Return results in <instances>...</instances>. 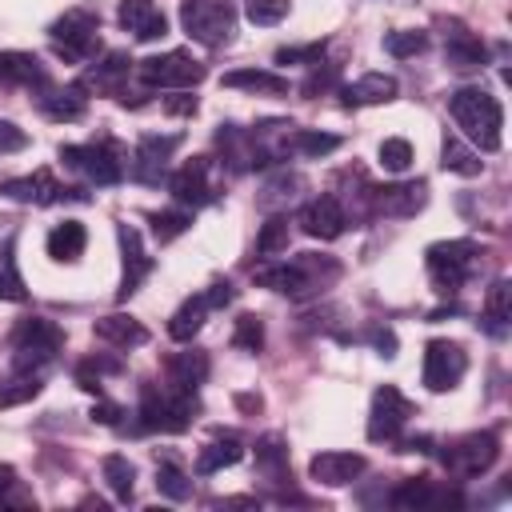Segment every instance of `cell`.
Instances as JSON below:
<instances>
[{"instance_id": "6da1fadb", "label": "cell", "mask_w": 512, "mask_h": 512, "mask_svg": "<svg viewBox=\"0 0 512 512\" xmlns=\"http://www.w3.org/2000/svg\"><path fill=\"white\" fill-rule=\"evenodd\" d=\"M448 112L452 120L464 128V136L480 148V152H496L500 148V128H504V108L488 88L464 84L448 96Z\"/></svg>"}, {"instance_id": "7a4b0ae2", "label": "cell", "mask_w": 512, "mask_h": 512, "mask_svg": "<svg viewBox=\"0 0 512 512\" xmlns=\"http://www.w3.org/2000/svg\"><path fill=\"white\" fill-rule=\"evenodd\" d=\"M336 276H340V264L332 256H316V252H300L292 264H264L252 272V280L260 288H272L284 296H312Z\"/></svg>"}, {"instance_id": "3957f363", "label": "cell", "mask_w": 512, "mask_h": 512, "mask_svg": "<svg viewBox=\"0 0 512 512\" xmlns=\"http://www.w3.org/2000/svg\"><path fill=\"white\" fill-rule=\"evenodd\" d=\"M200 412L196 388H152L144 384L140 392V428L144 432H184Z\"/></svg>"}, {"instance_id": "277c9868", "label": "cell", "mask_w": 512, "mask_h": 512, "mask_svg": "<svg viewBox=\"0 0 512 512\" xmlns=\"http://www.w3.org/2000/svg\"><path fill=\"white\" fill-rule=\"evenodd\" d=\"M180 24L196 44L220 48L236 32V8L232 0H180Z\"/></svg>"}, {"instance_id": "5b68a950", "label": "cell", "mask_w": 512, "mask_h": 512, "mask_svg": "<svg viewBox=\"0 0 512 512\" xmlns=\"http://www.w3.org/2000/svg\"><path fill=\"white\" fill-rule=\"evenodd\" d=\"M12 348H16V356H12L16 372H32L64 348V332L44 316H24L12 332Z\"/></svg>"}, {"instance_id": "8992f818", "label": "cell", "mask_w": 512, "mask_h": 512, "mask_svg": "<svg viewBox=\"0 0 512 512\" xmlns=\"http://www.w3.org/2000/svg\"><path fill=\"white\" fill-rule=\"evenodd\" d=\"M48 36H52L56 56L80 64V60H88V56L100 48V16L88 12V8H68V12L48 28Z\"/></svg>"}, {"instance_id": "52a82bcc", "label": "cell", "mask_w": 512, "mask_h": 512, "mask_svg": "<svg viewBox=\"0 0 512 512\" xmlns=\"http://www.w3.org/2000/svg\"><path fill=\"white\" fill-rule=\"evenodd\" d=\"M496 456H500V436L492 428H484V432H468V436L452 440L444 448V468L456 480H476L496 464Z\"/></svg>"}, {"instance_id": "ba28073f", "label": "cell", "mask_w": 512, "mask_h": 512, "mask_svg": "<svg viewBox=\"0 0 512 512\" xmlns=\"http://www.w3.org/2000/svg\"><path fill=\"white\" fill-rule=\"evenodd\" d=\"M424 264L432 272V284L440 292H456L476 264V240H436L424 252Z\"/></svg>"}, {"instance_id": "9c48e42d", "label": "cell", "mask_w": 512, "mask_h": 512, "mask_svg": "<svg viewBox=\"0 0 512 512\" xmlns=\"http://www.w3.org/2000/svg\"><path fill=\"white\" fill-rule=\"evenodd\" d=\"M136 76H140V84H148V88H192V84L204 80V64H200L196 56L172 48V52H160V56L140 60V64H136Z\"/></svg>"}, {"instance_id": "30bf717a", "label": "cell", "mask_w": 512, "mask_h": 512, "mask_svg": "<svg viewBox=\"0 0 512 512\" xmlns=\"http://www.w3.org/2000/svg\"><path fill=\"white\" fill-rule=\"evenodd\" d=\"M60 160H64L68 168L84 172V176H88L92 184H100V188L124 180V160H120V152H116L108 140H100V144H64V148H60Z\"/></svg>"}, {"instance_id": "8fae6325", "label": "cell", "mask_w": 512, "mask_h": 512, "mask_svg": "<svg viewBox=\"0 0 512 512\" xmlns=\"http://www.w3.org/2000/svg\"><path fill=\"white\" fill-rule=\"evenodd\" d=\"M0 196L16 200V204H60V200H88L80 188H64L48 168H36L32 176H12L0 180Z\"/></svg>"}, {"instance_id": "7c38bea8", "label": "cell", "mask_w": 512, "mask_h": 512, "mask_svg": "<svg viewBox=\"0 0 512 512\" xmlns=\"http://www.w3.org/2000/svg\"><path fill=\"white\" fill-rule=\"evenodd\" d=\"M408 416H412V400L396 384L376 388L372 392V412H368V440H400Z\"/></svg>"}, {"instance_id": "4fadbf2b", "label": "cell", "mask_w": 512, "mask_h": 512, "mask_svg": "<svg viewBox=\"0 0 512 512\" xmlns=\"http://www.w3.org/2000/svg\"><path fill=\"white\" fill-rule=\"evenodd\" d=\"M176 148H180V136H156V132L140 136L136 152H132V164H128V176L156 188L160 180H168V160H172Z\"/></svg>"}, {"instance_id": "5bb4252c", "label": "cell", "mask_w": 512, "mask_h": 512, "mask_svg": "<svg viewBox=\"0 0 512 512\" xmlns=\"http://www.w3.org/2000/svg\"><path fill=\"white\" fill-rule=\"evenodd\" d=\"M468 372V356L452 340H428L424 344V384L428 392H448Z\"/></svg>"}, {"instance_id": "9a60e30c", "label": "cell", "mask_w": 512, "mask_h": 512, "mask_svg": "<svg viewBox=\"0 0 512 512\" xmlns=\"http://www.w3.org/2000/svg\"><path fill=\"white\" fill-rule=\"evenodd\" d=\"M208 172H212L208 156H192V160H184L176 172H168V192H172V200L192 204V208L212 204V200H216V192H212Z\"/></svg>"}, {"instance_id": "2e32d148", "label": "cell", "mask_w": 512, "mask_h": 512, "mask_svg": "<svg viewBox=\"0 0 512 512\" xmlns=\"http://www.w3.org/2000/svg\"><path fill=\"white\" fill-rule=\"evenodd\" d=\"M300 228L312 240H336L348 228V212H344V204L336 196H316V200H308L300 208Z\"/></svg>"}, {"instance_id": "e0dca14e", "label": "cell", "mask_w": 512, "mask_h": 512, "mask_svg": "<svg viewBox=\"0 0 512 512\" xmlns=\"http://www.w3.org/2000/svg\"><path fill=\"white\" fill-rule=\"evenodd\" d=\"M428 192H424V180H412V184H384V188H372L368 192V208L376 216H416L424 208Z\"/></svg>"}, {"instance_id": "ac0fdd59", "label": "cell", "mask_w": 512, "mask_h": 512, "mask_svg": "<svg viewBox=\"0 0 512 512\" xmlns=\"http://www.w3.org/2000/svg\"><path fill=\"white\" fill-rule=\"evenodd\" d=\"M364 468H368V460H364L360 452H316V456L308 460V476H312L316 484H324V488H344V484H352Z\"/></svg>"}, {"instance_id": "d6986e66", "label": "cell", "mask_w": 512, "mask_h": 512, "mask_svg": "<svg viewBox=\"0 0 512 512\" xmlns=\"http://www.w3.org/2000/svg\"><path fill=\"white\" fill-rule=\"evenodd\" d=\"M444 64L452 72H476L488 64V48L460 20H452V32H444Z\"/></svg>"}, {"instance_id": "ffe728a7", "label": "cell", "mask_w": 512, "mask_h": 512, "mask_svg": "<svg viewBox=\"0 0 512 512\" xmlns=\"http://www.w3.org/2000/svg\"><path fill=\"white\" fill-rule=\"evenodd\" d=\"M120 248H124V280H120V300H128L148 276H152V268H156V260L144 252V244H140V232L132 228V224H120Z\"/></svg>"}, {"instance_id": "44dd1931", "label": "cell", "mask_w": 512, "mask_h": 512, "mask_svg": "<svg viewBox=\"0 0 512 512\" xmlns=\"http://www.w3.org/2000/svg\"><path fill=\"white\" fill-rule=\"evenodd\" d=\"M36 104H40V112H44L48 120H56V124H76V120H84V112H88V96H84L80 84H68V88L44 84L40 96H36Z\"/></svg>"}, {"instance_id": "7402d4cb", "label": "cell", "mask_w": 512, "mask_h": 512, "mask_svg": "<svg viewBox=\"0 0 512 512\" xmlns=\"http://www.w3.org/2000/svg\"><path fill=\"white\" fill-rule=\"evenodd\" d=\"M388 504L400 508V512H416V508H432V504H464V500H460V492H436L428 476H408V480H400V484L392 488Z\"/></svg>"}, {"instance_id": "603a6c76", "label": "cell", "mask_w": 512, "mask_h": 512, "mask_svg": "<svg viewBox=\"0 0 512 512\" xmlns=\"http://www.w3.org/2000/svg\"><path fill=\"white\" fill-rule=\"evenodd\" d=\"M120 28L136 40H160L168 36V20L152 0H120Z\"/></svg>"}, {"instance_id": "cb8c5ba5", "label": "cell", "mask_w": 512, "mask_h": 512, "mask_svg": "<svg viewBox=\"0 0 512 512\" xmlns=\"http://www.w3.org/2000/svg\"><path fill=\"white\" fill-rule=\"evenodd\" d=\"M52 84L48 80V68L32 56V52H0V88H44Z\"/></svg>"}, {"instance_id": "d4e9b609", "label": "cell", "mask_w": 512, "mask_h": 512, "mask_svg": "<svg viewBox=\"0 0 512 512\" xmlns=\"http://www.w3.org/2000/svg\"><path fill=\"white\" fill-rule=\"evenodd\" d=\"M396 92H400L396 76H388V72H364L360 80L344 84L340 96H344V108H364V104H388Z\"/></svg>"}, {"instance_id": "484cf974", "label": "cell", "mask_w": 512, "mask_h": 512, "mask_svg": "<svg viewBox=\"0 0 512 512\" xmlns=\"http://www.w3.org/2000/svg\"><path fill=\"white\" fill-rule=\"evenodd\" d=\"M92 332H96V340H104V344H112V348H140V344H148V328H144L136 316H128V312H108V316H100V320L92 324Z\"/></svg>"}, {"instance_id": "4316f807", "label": "cell", "mask_w": 512, "mask_h": 512, "mask_svg": "<svg viewBox=\"0 0 512 512\" xmlns=\"http://www.w3.org/2000/svg\"><path fill=\"white\" fill-rule=\"evenodd\" d=\"M244 460V444L236 432H216L200 452H196V476H212L220 468H232Z\"/></svg>"}, {"instance_id": "83f0119b", "label": "cell", "mask_w": 512, "mask_h": 512, "mask_svg": "<svg viewBox=\"0 0 512 512\" xmlns=\"http://www.w3.org/2000/svg\"><path fill=\"white\" fill-rule=\"evenodd\" d=\"M212 312V304H208V296L204 292H196V296H188L176 312H172V320H168V336L176 340V344H188L200 328H204V316Z\"/></svg>"}, {"instance_id": "f1b7e54d", "label": "cell", "mask_w": 512, "mask_h": 512, "mask_svg": "<svg viewBox=\"0 0 512 512\" xmlns=\"http://www.w3.org/2000/svg\"><path fill=\"white\" fill-rule=\"evenodd\" d=\"M256 472L264 480H272V484H288L292 480V472H288V448H284V440L276 432H268V436L256 440Z\"/></svg>"}, {"instance_id": "f546056e", "label": "cell", "mask_w": 512, "mask_h": 512, "mask_svg": "<svg viewBox=\"0 0 512 512\" xmlns=\"http://www.w3.org/2000/svg\"><path fill=\"white\" fill-rule=\"evenodd\" d=\"M220 84H224V88L260 92V96H288V80H284L280 72H264V68H236V72H224Z\"/></svg>"}, {"instance_id": "4dcf8cb0", "label": "cell", "mask_w": 512, "mask_h": 512, "mask_svg": "<svg viewBox=\"0 0 512 512\" xmlns=\"http://www.w3.org/2000/svg\"><path fill=\"white\" fill-rule=\"evenodd\" d=\"M84 244H88V232H84L80 220H64L48 232V256L52 260H80Z\"/></svg>"}, {"instance_id": "1f68e13d", "label": "cell", "mask_w": 512, "mask_h": 512, "mask_svg": "<svg viewBox=\"0 0 512 512\" xmlns=\"http://www.w3.org/2000/svg\"><path fill=\"white\" fill-rule=\"evenodd\" d=\"M204 376H208V356L200 348L168 356V384H176V388H200Z\"/></svg>"}, {"instance_id": "d6a6232c", "label": "cell", "mask_w": 512, "mask_h": 512, "mask_svg": "<svg viewBox=\"0 0 512 512\" xmlns=\"http://www.w3.org/2000/svg\"><path fill=\"white\" fill-rule=\"evenodd\" d=\"M128 52H108L104 56V64H96L88 76H84V84L80 88H96V92H116L120 88V80L128 76Z\"/></svg>"}, {"instance_id": "836d02e7", "label": "cell", "mask_w": 512, "mask_h": 512, "mask_svg": "<svg viewBox=\"0 0 512 512\" xmlns=\"http://www.w3.org/2000/svg\"><path fill=\"white\" fill-rule=\"evenodd\" d=\"M440 164H444V172H456V176H480V168H484L480 152H476V148H468V144H464V140H456V136H444Z\"/></svg>"}, {"instance_id": "e575fe53", "label": "cell", "mask_w": 512, "mask_h": 512, "mask_svg": "<svg viewBox=\"0 0 512 512\" xmlns=\"http://www.w3.org/2000/svg\"><path fill=\"white\" fill-rule=\"evenodd\" d=\"M484 320H488V332H492V336H504V328H508V320H512V284H508V280H496V284L488 288Z\"/></svg>"}, {"instance_id": "d590c367", "label": "cell", "mask_w": 512, "mask_h": 512, "mask_svg": "<svg viewBox=\"0 0 512 512\" xmlns=\"http://www.w3.org/2000/svg\"><path fill=\"white\" fill-rule=\"evenodd\" d=\"M100 472H104V484L112 488V496L128 504L132 500V488H136V468L128 464V456H120V452L104 456L100 460Z\"/></svg>"}, {"instance_id": "8d00e7d4", "label": "cell", "mask_w": 512, "mask_h": 512, "mask_svg": "<svg viewBox=\"0 0 512 512\" xmlns=\"http://www.w3.org/2000/svg\"><path fill=\"white\" fill-rule=\"evenodd\" d=\"M288 148L300 152V156L320 160V156H328V152L340 148V136H332V132H316V128H296V132H288Z\"/></svg>"}, {"instance_id": "74e56055", "label": "cell", "mask_w": 512, "mask_h": 512, "mask_svg": "<svg viewBox=\"0 0 512 512\" xmlns=\"http://www.w3.org/2000/svg\"><path fill=\"white\" fill-rule=\"evenodd\" d=\"M288 236H292V224H288V216H268V220L260 224V236H256V252L272 260V256L288 252Z\"/></svg>"}, {"instance_id": "f35d334b", "label": "cell", "mask_w": 512, "mask_h": 512, "mask_svg": "<svg viewBox=\"0 0 512 512\" xmlns=\"http://www.w3.org/2000/svg\"><path fill=\"white\" fill-rule=\"evenodd\" d=\"M148 224H152V236H156L160 244H172L176 236H184V232L192 228V212H188V208H168V212H152V216H148Z\"/></svg>"}, {"instance_id": "ab89813d", "label": "cell", "mask_w": 512, "mask_h": 512, "mask_svg": "<svg viewBox=\"0 0 512 512\" xmlns=\"http://www.w3.org/2000/svg\"><path fill=\"white\" fill-rule=\"evenodd\" d=\"M156 492L168 496V500H188L192 496V480L172 460H164V464H156Z\"/></svg>"}, {"instance_id": "60d3db41", "label": "cell", "mask_w": 512, "mask_h": 512, "mask_svg": "<svg viewBox=\"0 0 512 512\" xmlns=\"http://www.w3.org/2000/svg\"><path fill=\"white\" fill-rule=\"evenodd\" d=\"M424 48H428V36H424V32H412V28H400V32H388V36H384V52L396 56V60L420 56Z\"/></svg>"}, {"instance_id": "b9f144b4", "label": "cell", "mask_w": 512, "mask_h": 512, "mask_svg": "<svg viewBox=\"0 0 512 512\" xmlns=\"http://www.w3.org/2000/svg\"><path fill=\"white\" fill-rule=\"evenodd\" d=\"M380 168L384 172H408L412 168V144L404 140V136H388L384 144H380Z\"/></svg>"}, {"instance_id": "7bdbcfd3", "label": "cell", "mask_w": 512, "mask_h": 512, "mask_svg": "<svg viewBox=\"0 0 512 512\" xmlns=\"http://www.w3.org/2000/svg\"><path fill=\"white\" fill-rule=\"evenodd\" d=\"M40 396V380L36 376H16V380H0V408H16Z\"/></svg>"}, {"instance_id": "ee69618b", "label": "cell", "mask_w": 512, "mask_h": 512, "mask_svg": "<svg viewBox=\"0 0 512 512\" xmlns=\"http://www.w3.org/2000/svg\"><path fill=\"white\" fill-rule=\"evenodd\" d=\"M296 188H304V180L296 176V172H280V176H272L268 184H264V196H260V204L264 208H272V204H292L296 200Z\"/></svg>"}, {"instance_id": "f6af8a7d", "label": "cell", "mask_w": 512, "mask_h": 512, "mask_svg": "<svg viewBox=\"0 0 512 512\" xmlns=\"http://www.w3.org/2000/svg\"><path fill=\"white\" fill-rule=\"evenodd\" d=\"M232 344H236V348H244V352H260V348H264V324H260V316L240 312V316H236Z\"/></svg>"}, {"instance_id": "bcb514c9", "label": "cell", "mask_w": 512, "mask_h": 512, "mask_svg": "<svg viewBox=\"0 0 512 512\" xmlns=\"http://www.w3.org/2000/svg\"><path fill=\"white\" fill-rule=\"evenodd\" d=\"M244 16L260 28H272L288 16V0H244Z\"/></svg>"}, {"instance_id": "7dc6e473", "label": "cell", "mask_w": 512, "mask_h": 512, "mask_svg": "<svg viewBox=\"0 0 512 512\" xmlns=\"http://www.w3.org/2000/svg\"><path fill=\"white\" fill-rule=\"evenodd\" d=\"M324 44H296V48H276V64H320Z\"/></svg>"}, {"instance_id": "c3c4849f", "label": "cell", "mask_w": 512, "mask_h": 512, "mask_svg": "<svg viewBox=\"0 0 512 512\" xmlns=\"http://www.w3.org/2000/svg\"><path fill=\"white\" fill-rule=\"evenodd\" d=\"M0 300H12V304H24V300H28V288H24V280L16 276L12 260L0 268Z\"/></svg>"}, {"instance_id": "681fc988", "label": "cell", "mask_w": 512, "mask_h": 512, "mask_svg": "<svg viewBox=\"0 0 512 512\" xmlns=\"http://www.w3.org/2000/svg\"><path fill=\"white\" fill-rule=\"evenodd\" d=\"M332 84H336V68H332V64H324V68H312V76L300 84V92L312 100V96H320V92H324V88H332Z\"/></svg>"}, {"instance_id": "f907efd6", "label": "cell", "mask_w": 512, "mask_h": 512, "mask_svg": "<svg viewBox=\"0 0 512 512\" xmlns=\"http://www.w3.org/2000/svg\"><path fill=\"white\" fill-rule=\"evenodd\" d=\"M20 148H28V132H24V128H16L12 120H0V156L20 152Z\"/></svg>"}, {"instance_id": "816d5d0a", "label": "cell", "mask_w": 512, "mask_h": 512, "mask_svg": "<svg viewBox=\"0 0 512 512\" xmlns=\"http://www.w3.org/2000/svg\"><path fill=\"white\" fill-rule=\"evenodd\" d=\"M88 416H92L96 424H104V428H116V424H120V416H124V408H120L116 400H96Z\"/></svg>"}, {"instance_id": "f5cc1de1", "label": "cell", "mask_w": 512, "mask_h": 512, "mask_svg": "<svg viewBox=\"0 0 512 512\" xmlns=\"http://www.w3.org/2000/svg\"><path fill=\"white\" fill-rule=\"evenodd\" d=\"M204 296H208V304H212V312H216V308H228L236 292H232V284H228V280H212Z\"/></svg>"}, {"instance_id": "db71d44e", "label": "cell", "mask_w": 512, "mask_h": 512, "mask_svg": "<svg viewBox=\"0 0 512 512\" xmlns=\"http://www.w3.org/2000/svg\"><path fill=\"white\" fill-rule=\"evenodd\" d=\"M164 112H172V116H192V112H196V96H168V100H164Z\"/></svg>"}, {"instance_id": "11a10c76", "label": "cell", "mask_w": 512, "mask_h": 512, "mask_svg": "<svg viewBox=\"0 0 512 512\" xmlns=\"http://www.w3.org/2000/svg\"><path fill=\"white\" fill-rule=\"evenodd\" d=\"M236 408L248 412V416H256L264 408V400H260V392H236Z\"/></svg>"}, {"instance_id": "9f6ffc18", "label": "cell", "mask_w": 512, "mask_h": 512, "mask_svg": "<svg viewBox=\"0 0 512 512\" xmlns=\"http://www.w3.org/2000/svg\"><path fill=\"white\" fill-rule=\"evenodd\" d=\"M372 344L380 348V356H396V336H392L388 328H384V332L376 328V332H372Z\"/></svg>"}, {"instance_id": "6f0895ef", "label": "cell", "mask_w": 512, "mask_h": 512, "mask_svg": "<svg viewBox=\"0 0 512 512\" xmlns=\"http://www.w3.org/2000/svg\"><path fill=\"white\" fill-rule=\"evenodd\" d=\"M216 508H260V500H252V496H232V500H216Z\"/></svg>"}, {"instance_id": "680465c9", "label": "cell", "mask_w": 512, "mask_h": 512, "mask_svg": "<svg viewBox=\"0 0 512 512\" xmlns=\"http://www.w3.org/2000/svg\"><path fill=\"white\" fill-rule=\"evenodd\" d=\"M16 484V476H12V468L8 464H0V504H4V492Z\"/></svg>"}]
</instances>
